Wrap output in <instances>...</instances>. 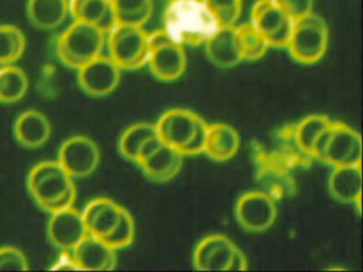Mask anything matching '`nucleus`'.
<instances>
[{
    "label": "nucleus",
    "instance_id": "1",
    "mask_svg": "<svg viewBox=\"0 0 363 272\" xmlns=\"http://www.w3.org/2000/svg\"><path fill=\"white\" fill-rule=\"evenodd\" d=\"M164 31L179 44H205L220 29L203 0H169L164 8Z\"/></svg>",
    "mask_w": 363,
    "mask_h": 272
},
{
    "label": "nucleus",
    "instance_id": "2",
    "mask_svg": "<svg viewBox=\"0 0 363 272\" xmlns=\"http://www.w3.org/2000/svg\"><path fill=\"white\" fill-rule=\"evenodd\" d=\"M106 38L107 34L96 26L74 21L59 36L57 55L65 66L78 70L101 55Z\"/></svg>",
    "mask_w": 363,
    "mask_h": 272
},
{
    "label": "nucleus",
    "instance_id": "3",
    "mask_svg": "<svg viewBox=\"0 0 363 272\" xmlns=\"http://www.w3.org/2000/svg\"><path fill=\"white\" fill-rule=\"evenodd\" d=\"M329 31L323 17L311 12L294 19L288 49L292 59L312 65L323 59L328 48Z\"/></svg>",
    "mask_w": 363,
    "mask_h": 272
},
{
    "label": "nucleus",
    "instance_id": "4",
    "mask_svg": "<svg viewBox=\"0 0 363 272\" xmlns=\"http://www.w3.org/2000/svg\"><path fill=\"white\" fill-rule=\"evenodd\" d=\"M106 40L109 57L121 69H139L147 64L150 42L143 27L116 23L108 32Z\"/></svg>",
    "mask_w": 363,
    "mask_h": 272
},
{
    "label": "nucleus",
    "instance_id": "5",
    "mask_svg": "<svg viewBox=\"0 0 363 272\" xmlns=\"http://www.w3.org/2000/svg\"><path fill=\"white\" fill-rule=\"evenodd\" d=\"M150 57L147 64L155 78L162 82H174L186 72V55L184 45L169 38L164 30L148 34Z\"/></svg>",
    "mask_w": 363,
    "mask_h": 272
},
{
    "label": "nucleus",
    "instance_id": "6",
    "mask_svg": "<svg viewBox=\"0 0 363 272\" xmlns=\"http://www.w3.org/2000/svg\"><path fill=\"white\" fill-rule=\"evenodd\" d=\"M250 23L269 47L286 49L294 19L275 0H257L252 8Z\"/></svg>",
    "mask_w": 363,
    "mask_h": 272
},
{
    "label": "nucleus",
    "instance_id": "7",
    "mask_svg": "<svg viewBox=\"0 0 363 272\" xmlns=\"http://www.w3.org/2000/svg\"><path fill=\"white\" fill-rule=\"evenodd\" d=\"M235 218L242 229L250 233H263L273 227L277 219L275 201L262 191H248L238 199Z\"/></svg>",
    "mask_w": 363,
    "mask_h": 272
},
{
    "label": "nucleus",
    "instance_id": "8",
    "mask_svg": "<svg viewBox=\"0 0 363 272\" xmlns=\"http://www.w3.org/2000/svg\"><path fill=\"white\" fill-rule=\"evenodd\" d=\"M58 162L71 178H86L99 167L101 151L91 138L76 135L63 142Z\"/></svg>",
    "mask_w": 363,
    "mask_h": 272
},
{
    "label": "nucleus",
    "instance_id": "9",
    "mask_svg": "<svg viewBox=\"0 0 363 272\" xmlns=\"http://www.w3.org/2000/svg\"><path fill=\"white\" fill-rule=\"evenodd\" d=\"M121 69L111 57L101 55L77 70L82 91L93 97H104L116 91L121 82Z\"/></svg>",
    "mask_w": 363,
    "mask_h": 272
},
{
    "label": "nucleus",
    "instance_id": "10",
    "mask_svg": "<svg viewBox=\"0 0 363 272\" xmlns=\"http://www.w3.org/2000/svg\"><path fill=\"white\" fill-rule=\"evenodd\" d=\"M322 162L333 167L361 164L362 140L360 134L345 123L333 121V131Z\"/></svg>",
    "mask_w": 363,
    "mask_h": 272
},
{
    "label": "nucleus",
    "instance_id": "11",
    "mask_svg": "<svg viewBox=\"0 0 363 272\" xmlns=\"http://www.w3.org/2000/svg\"><path fill=\"white\" fill-rule=\"evenodd\" d=\"M235 248V242L226 235L206 236L195 246L193 266L199 271H227Z\"/></svg>",
    "mask_w": 363,
    "mask_h": 272
},
{
    "label": "nucleus",
    "instance_id": "12",
    "mask_svg": "<svg viewBox=\"0 0 363 272\" xmlns=\"http://www.w3.org/2000/svg\"><path fill=\"white\" fill-rule=\"evenodd\" d=\"M199 115L186 108L167 110L156 123L157 135L165 144L182 152L194 133Z\"/></svg>",
    "mask_w": 363,
    "mask_h": 272
},
{
    "label": "nucleus",
    "instance_id": "13",
    "mask_svg": "<svg viewBox=\"0 0 363 272\" xmlns=\"http://www.w3.org/2000/svg\"><path fill=\"white\" fill-rule=\"evenodd\" d=\"M78 269L84 271H108L118 264L116 250L95 236H84L71 251Z\"/></svg>",
    "mask_w": 363,
    "mask_h": 272
},
{
    "label": "nucleus",
    "instance_id": "14",
    "mask_svg": "<svg viewBox=\"0 0 363 272\" xmlns=\"http://www.w3.org/2000/svg\"><path fill=\"white\" fill-rule=\"evenodd\" d=\"M48 237L61 251L73 250L78 242L88 235L82 212L74 208L54 212L48 222Z\"/></svg>",
    "mask_w": 363,
    "mask_h": 272
},
{
    "label": "nucleus",
    "instance_id": "15",
    "mask_svg": "<svg viewBox=\"0 0 363 272\" xmlns=\"http://www.w3.org/2000/svg\"><path fill=\"white\" fill-rule=\"evenodd\" d=\"M328 191L335 201L354 204L361 214L362 196V166L345 165L333 167L329 174Z\"/></svg>",
    "mask_w": 363,
    "mask_h": 272
},
{
    "label": "nucleus",
    "instance_id": "16",
    "mask_svg": "<svg viewBox=\"0 0 363 272\" xmlns=\"http://www.w3.org/2000/svg\"><path fill=\"white\" fill-rule=\"evenodd\" d=\"M205 49L208 60L216 67L227 69L243 61L235 26L220 27L206 40Z\"/></svg>",
    "mask_w": 363,
    "mask_h": 272
},
{
    "label": "nucleus",
    "instance_id": "17",
    "mask_svg": "<svg viewBox=\"0 0 363 272\" xmlns=\"http://www.w3.org/2000/svg\"><path fill=\"white\" fill-rule=\"evenodd\" d=\"M52 125L45 115L37 110L23 112L14 123V136L21 146L37 149L50 140Z\"/></svg>",
    "mask_w": 363,
    "mask_h": 272
},
{
    "label": "nucleus",
    "instance_id": "18",
    "mask_svg": "<svg viewBox=\"0 0 363 272\" xmlns=\"http://www.w3.org/2000/svg\"><path fill=\"white\" fill-rule=\"evenodd\" d=\"M184 155L173 147L163 144L140 165L150 180L158 183L173 180L184 166Z\"/></svg>",
    "mask_w": 363,
    "mask_h": 272
},
{
    "label": "nucleus",
    "instance_id": "19",
    "mask_svg": "<svg viewBox=\"0 0 363 272\" xmlns=\"http://www.w3.org/2000/svg\"><path fill=\"white\" fill-rule=\"evenodd\" d=\"M241 138L235 128L227 123L208 125L207 142L203 153L216 162H227L239 151Z\"/></svg>",
    "mask_w": 363,
    "mask_h": 272
},
{
    "label": "nucleus",
    "instance_id": "20",
    "mask_svg": "<svg viewBox=\"0 0 363 272\" xmlns=\"http://www.w3.org/2000/svg\"><path fill=\"white\" fill-rule=\"evenodd\" d=\"M69 8L74 21L96 26L106 34L116 25L110 0H69Z\"/></svg>",
    "mask_w": 363,
    "mask_h": 272
},
{
    "label": "nucleus",
    "instance_id": "21",
    "mask_svg": "<svg viewBox=\"0 0 363 272\" xmlns=\"http://www.w3.org/2000/svg\"><path fill=\"white\" fill-rule=\"evenodd\" d=\"M26 11L35 27L50 31L65 23L69 14V0H28Z\"/></svg>",
    "mask_w": 363,
    "mask_h": 272
},
{
    "label": "nucleus",
    "instance_id": "22",
    "mask_svg": "<svg viewBox=\"0 0 363 272\" xmlns=\"http://www.w3.org/2000/svg\"><path fill=\"white\" fill-rule=\"evenodd\" d=\"M116 23L143 27L154 12L152 0H110Z\"/></svg>",
    "mask_w": 363,
    "mask_h": 272
},
{
    "label": "nucleus",
    "instance_id": "23",
    "mask_svg": "<svg viewBox=\"0 0 363 272\" xmlns=\"http://www.w3.org/2000/svg\"><path fill=\"white\" fill-rule=\"evenodd\" d=\"M29 81L24 70L13 65L0 66V102L20 101L28 91Z\"/></svg>",
    "mask_w": 363,
    "mask_h": 272
},
{
    "label": "nucleus",
    "instance_id": "24",
    "mask_svg": "<svg viewBox=\"0 0 363 272\" xmlns=\"http://www.w3.org/2000/svg\"><path fill=\"white\" fill-rule=\"evenodd\" d=\"M73 178L65 170L50 174L29 191L38 205L43 206L65 195L74 186Z\"/></svg>",
    "mask_w": 363,
    "mask_h": 272
},
{
    "label": "nucleus",
    "instance_id": "25",
    "mask_svg": "<svg viewBox=\"0 0 363 272\" xmlns=\"http://www.w3.org/2000/svg\"><path fill=\"white\" fill-rule=\"evenodd\" d=\"M26 49V38L20 28L0 23V66L16 63Z\"/></svg>",
    "mask_w": 363,
    "mask_h": 272
},
{
    "label": "nucleus",
    "instance_id": "26",
    "mask_svg": "<svg viewBox=\"0 0 363 272\" xmlns=\"http://www.w3.org/2000/svg\"><path fill=\"white\" fill-rule=\"evenodd\" d=\"M154 135H157L156 125L148 123H135L123 132L118 142V150L125 159L135 162L142 144Z\"/></svg>",
    "mask_w": 363,
    "mask_h": 272
},
{
    "label": "nucleus",
    "instance_id": "27",
    "mask_svg": "<svg viewBox=\"0 0 363 272\" xmlns=\"http://www.w3.org/2000/svg\"><path fill=\"white\" fill-rule=\"evenodd\" d=\"M330 123L331 119L326 115L313 114L305 117L295 129V140L299 149L306 154L312 155L316 138Z\"/></svg>",
    "mask_w": 363,
    "mask_h": 272
},
{
    "label": "nucleus",
    "instance_id": "28",
    "mask_svg": "<svg viewBox=\"0 0 363 272\" xmlns=\"http://www.w3.org/2000/svg\"><path fill=\"white\" fill-rule=\"evenodd\" d=\"M235 28L239 35L244 61H257L264 57L269 46L255 26L250 21L243 25L235 26Z\"/></svg>",
    "mask_w": 363,
    "mask_h": 272
},
{
    "label": "nucleus",
    "instance_id": "29",
    "mask_svg": "<svg viewBox=\"0 0 363 272\" xmlns=\"http://www.w3.org/2000/svg\"><path fill=\"white\" fill-rule=\"evenodd\" d=\"M123 208H124L120 204L116 203L113 200H110L109 203L95 216L91 225H89L88 234L101 239L109 235L118 225Z\"/></svg>",
    "mask_w": 363,
    "mask_h": 272
},
{
    "label": "nucleus",
    "instance_id": "30",
    "mask_svg": "<svg viewBox=\"0 0 363 272\" xmlns=\"http://www.w3.org/2000/svg\"><path fill=\"white\" fill-rule=\"evenodd\" d=\"M135 236V223L133 215L123 208L122 215L113 231L103 238L106 244H109L114 250L127 248L133 244Z\"/></svg>",
    "mask_w": 363,
    "mask_h": 272
},
{
    "label": "nucleus",
    "instance_id": "31",
    "mask_svg": "<svg viewBox=\"0 0 363 272\" xmlns=\"http://www.w3.org/2000/svg\"><path fill=\"white\" fill-rule=\"evenodd\" d=\"M220 27L235 26L242 13L243 0H203Z\"/></svg>",
    "mask_w": 363,
    "mask_h": 272
},
{
    "label": "nucleus",
    "instance_id": "32",
    "mask_svg": "<svg viewBox=\"0 0 363 272\" xmlns=\"http://www.w3.org/2000/svg\"><path fill=\"white\" fill-rule=\"evenodd\" d=\"M0 270H29L26 256L20 249L12 246H0Z\"/></svg>",
    "mask_w": 363,
    "mask_h": 272
},
{
    "label": "nucleus",
    "instance_id": "33",
    "mask_svg": "<svg viewBox=\"0 0 363 272\" xmlns=\"http://www.w3.org/2000/svg\"><path fill=\"white\" fill-rule=\"evenodd\" d=\"M207 134L208 123H206L205 119L199 117L192 137L190 138L188 144L182 148V154L184 157H191V155H199L201 153H203L206 142H207Z\"/></svg>",
    "mask_w": 363,
    "mask_h": 272
},
{
    "label": "nucleus",
    "instance_id": "34",
    "mask_svg": "<svg viewBox=\"0 0 363 272\" xmlns=\"http://www.w3.org/2000/svg\"><path fill=\"white\" fill-rule=\"evenodd\" d=\"M63 168L61 167L58 161H44L37 164L29 172L27 178V187L28 191L35 186L38 183L41 182L43 178H48L50 174L61 171Z\"/></svg>",
    "mask_w": 363,
    "mask_h": 272
},
{
    "label": "nucleus",
    "instance_id": "35",
    "mask_svg": "<svg viewBox=\"0 0 363 272\" xmlns=\"http://www.w3.org/2000/svg\"><path fill=\"white\" fill-rule=\"evenodd\" d=\"M293 19L312 12L313 0H275Z\"/></svg>",
    "mask_w": 363,
    "mask_h": 272
},
{
    "label": "nucleus",
    "instance_id": "36",
    "mask_svg": "<svg viewBox=\"0 0 363 272\" xmlns=\"http://www.w3.org/2000/svg\"><path fill=\"white\" fill-rule=\"evenodd\" d=\"M76 197H77V191H76L75 185L69 188L65 195L59 197L58 199L41 206L44 210L54 214V212H61V210H67V208H73L75 203Z\"/></svg>",
    "mask_w": 363,
    "mask_h": 272
},
{
    "label": "nucleus",
    "instance_id": "37",
    "mask_svg": "<svg viewBox=\"0 0 363 272\" xmlns=\"http://www.w3.org/2000/svg\"><path fill=\"white\" fill-rule=\"evenodd\" d=\"M163 144H164V142L159 138L158 135H154L148 138V140H145L144 144H142L141 148H140L137 157H135V163L138 164L139 166L141 165L152 153L156 152Z\"/></svg>",
    "mask_w": 363,
    "mask_h": 272
},
{
    "label": "nucleus",
    "instance_id": "38",
    "mask_svg": "<svg viewBox=\"0 0 363 272\" xmlns=\"http://www.w3.org/2000/svg\"><path fill=\"white\" fill-rule=\"evenodd\" d=\"M110 200L108 198H97V199L92 200L89 202L88 205L84 208V212H82V219H84V225H86V231H88L89 225L92 222L93 219L95 218L97 214L109 203Z\"/></svg>",
    "mask_w": 363,
    "mask_h": 272
},
{
    "label": "nucleus",
    "instance_id": "39",
    "mask_svg": "<svg viewBox=\"0 0 363 272\" xmlns=\"http://www.w3.org/2000/svg\"><path fill=\"white\" fill-rule=\"evenodd\" d=\"M247 259H246L245 254L237 246L233 257H231L227 271H245L247 270Z\"/></svg>",
    "mask_w": 363,
    "mask_h": 272
},
{
    "label": "nucleus",
    "instance_id": "40",
    "mask_svg": "<svg viewBox=\"0 0 363 272\" xmlns=\"http://www.w3.org/2000/svg\"><path fill=\"white\" fill-rule=\"evenodd\" d=\"M62 252L63 254L61 255L58 263L56 264V267H52V269L79 270L75 261H74L72 253L69 254V251H62Z\"/></svg>",
    "mask_w": 363,
    "mask_h": 272
}]
</instances>
